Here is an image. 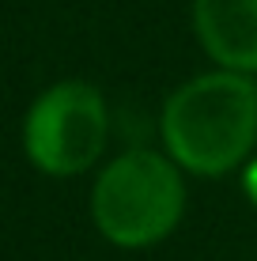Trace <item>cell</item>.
<instances>
[{
    "instance_id": "cell-1",
    "label": "cell",
    "mask_w": 257,
    "mask_h": 261,
    "mask_svg": "<svg viewBox=\"0 0 257 261\" xmlns=\"http://www.w3.org/2000/svg\"><path fill=\"white\" fill-rule=\"evenodd\" d=\"M163 140L170 159L216 178L238 167L257 144V84L246 72H208L166 98Z\"/></svg>"
},
{
    "instance_id": "cell-2",
    "label": "cell",
    "mask_w": 257,
    "mask_h": 261,
    "mask_svg": "<svg viewBox=\"0 0 257 261\" xmlns=\"http://www.w3.org/2000/svg\"><path fill=\"white\" fill-rule=\"evenodd\" d=\"M185 186L170 159L136 148L118 155L91 190V220L113 246H155L178 227Z\"/></svg>"
},
{
    "instance_id": "cell-3",
    "label": "cell",
    "mask_w": 257,
    "mask_h": 261,
    "mask_svg": "<svg viewBox=\"0 0 257 261\" xmlns=\"http://www.w3.org/2000/svg\"><path fill=\"white\" fill-rule=\"evenodd\" d=\"M23 148L42 174L72 178L95 167L106 148V102L87 80H61L26 110Z\"/></svg>"
},
{
    "instance_id": "cell-4",
    "label": "cell",
    "mask_w": 257,
    "mask_h": 261,
    "mask_svg": "<svg viewBox=\"0 0 257 261\" xmlns=\"http://www.w3.org/2000/svg\"><path fill=\"white\" fill-rule=\"evenodd\" d=\"M193 27L227 72H257V0H193Z\"/></svg>"
},
{
    "instance_id": "cell-5",
    "label": "cell",
    "mask_w": 257,
    "mask_h": 261,
    "mask_svg": "<svg viewBox=\"0 0 257 261\" xmlns=\"http://www.w3.org/2000/svg\"><path fill=\"white\" fill-rule=\"evenodd\" d=\"M242 186H246V197H250V201L257 204V159L250 167H246V178H242Z\"/></svg>"
}]
</instances>
